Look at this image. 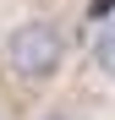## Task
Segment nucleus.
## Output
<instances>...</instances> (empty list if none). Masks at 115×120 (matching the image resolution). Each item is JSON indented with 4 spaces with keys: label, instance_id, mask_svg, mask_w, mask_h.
Here are the masks:
<instances>
[{
    "label": "nucleus",
    "instance_id": "f257e3e1",
    "mask_svg": "<svg viewBox=\"0 0 115 120\" xmlns=\"http://www.w3.org/2000/svg\"><path fill=\"white\" fill-rule=\"evenodd\" d=\"M66 60V33L55 22H22L6 38V71L16 82H49Z\"/></svg>",
    "mask_w": 115,
    "mask_h": 120
},
{
    "label": "nucleus",
    "instance_id": "f03ea898",
    "mask_svg": "<svg viewBox=\"0 0 115 120\" xmlns=\"http://www.w3.org/2000/svg\"><path fill=\"white\" fill-rule=\"evenodd\" d=\"M88 55H93V66H99L104 76H115V16L93 33V44H88Z\"/></svg>",
    "mask_w": 115,
    "mask_h": 120
},
{
    "label": "nucleus",
    "instance_id": "7ed1b4c3",
    "mask_svg": "<svg viewBox=\"0 0 115 120\" xmlns=\"http://www.w3.org/2000/svg\"><path fill=\"white\" fill-rule=\"evenodd\" d=\"M38 120H66V115H38Z\"/></svg>",
    "mask_w": 115,
    "mask_h": 120
}]
</instances>
